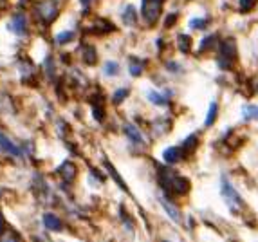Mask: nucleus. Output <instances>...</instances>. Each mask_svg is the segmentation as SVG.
<instances>
[{
  "label": "nucleus",
  "mask_w": 258,
  "mask_h": 242,
  "mask_svg": "<svg viewBox=\"0 0 258 242\" xmlns=\"http://www.w3.org/2000/svg\"><path fill=\"white\" fill-rule=\"evenodd\" d=\"M163 2L164 0H143V5H141V14L145 18L146 24H155L157 18H159L161 9H163Z\"/></svg>",
  "instance_id": "obj_1"
},
{
  "label": "nucleus",
  "mask_w": 258,
  "mask_h": 242,
  "mask_svg": "<svg viewBox=\"0 0 258 242\" xmlns=\"http://www.w3.org/2000/svg\"><path fill=\"white\" fill-rule=\"evenodd\" d=\"M222 195H224V199L231 212H233V214H239L240 208H242V199H240L239 192L231 186L230 181H226V179L222 181Z\"/></svg>",
  "instance_id": "obj_2"
},
{
  "label": "nucleus",
  "mask_w": 258,
  "mask_h": 242,
  "mask_svg": "<svg viewBox=\"0 0 258 242\" xmlns=\"http://www.w3.org/2000/svg\"><path fill=\"white\" fill-rule=\"evenodd\" d=\"M221 54H222V60H235L237 58V42L233 38H226L224 42L221 43Z\"/></svg>",
  "instance_id": "obj_3"
},
{
  "label": "nucleus",
  "mask_w": 258,
  "mask_h": 242,
  "mask_svg": "<svg viewBox=\"0 0 258 242\" xmlns=\"http://www.w3.org/2000/svg\"><path fill=\"white\" fill-rule=\"evenodd\" d=\"M184 152H183V148H179V147H170L164 150L163 157H164V161L168 163V165H175V163H179L181 159H183Z\"/></svg>",
  "instance_id": "obj_4"
},
{
  "label": "nucleus",
  "mask_w": 258,
  "mask_h": 242,
  "mask_svg": "<svg viewBox=\"0 0 258 242\" xmlns=\"http://www.w3.org/2000/svg\"><path fill=\"white\" fill-rule=\"evenodd\" d=\"M125 134H127V138L130 139V141L137 143V145L145 143V138H143V134H141V130L136 127V125H132V123L125 125Z\"/></svg>",
  "instance_id": "obj_5"
},
{
  "label": "nucleus",
  "mask_w": 258,
  "mask_h": 242,
  "mask_svg": "<svg viewBox=\"0 0 258 242\" xmlns=\"http://www.w3.org/2000/svg\"><path fill=\"white\" fill-rule=\"evenodd\" d=\"M0 148H2V150H4L5 154H9V156H14V157H20V156H22L20 148L14 147L13 143H11L9 139L5 138V136L2 132H0Z\"/></svg>",
  "instance_id": "obj_6"
},
{
  "label": "nucleus",
  "mask_w": 258,
  "mask_h": 242,
  "mask_svg": "<svg viewBox=\"0 0 258 242\" xmlns=\"http://www.w3.org/2000/svg\"><path fill=\"white\" fill-rule=\"evenodd\" d=\"M9 29L14 34H23L25 33V18L22 14H14L9 22Z\"/></svg>",
  "instance_id": "obj_7"
},
{
  "label": "nucleus",
  "mask_w": 258,
  "mask_h": 242,
  "mask_svg": "<svg viewBox=\"0 0 258 242\" xmlns=\"http://www.w3.org/2000/svg\"><path fill=\"white\" fill-rule=\"evenodd\" d=\"M172 190L177 195H184L190 190V181L186 177H174V185H172Z\"/></svg>",
  "instance_id": "obj_8"
},
{
  "label": "nucleus",
  "mask_w": 258,
  "mask_h": 242,
  "mask_svg": "<svg viewBox=\"0 0 258 242\" xmlns=\"http://www.w3.org/2000/svg\"><path fill=\"white\" fill-rule=\"evenodd\" d=\"M40 14H42L43 18L49 22V20H52L54 16H56V4L54 2H45V4H42L40 5Z\"/></svg>",
  "instance_id": "obj_9"
},
{
  "label": "nucleus",
  "mask_w": 258,
  "mask_h": 242,
  "mask_svg": "<svg viewBox=\"0 0 258 242\" xmlns=\"http://www.w3.org/2000/svg\"><path fill=\"white\" fill-rule=\"evenodd\" d=\"M161 204H163V208L166 210V214L172 217V221H175V223H181V212H179V208H175L174 204H170L166 199H161Z\"/></svg>",
  "instance_id": "obj_10"
},
{
  "label": "nucleus",
  "mask_w": 258,
  "mask_h": 242,
  "mask_svg": "<svg viewBox=\"0 0 258 242\" xmlns=\"http://www.w3.org/2000/svg\"><path fill=\"white\" fill-rule=\"evenodd\" d=\"M43 224H45V228L52 230V232H58V230H61L60 219H58L56 215H52V214H47L45 217H43Z\"/></svg>",
  "instance_id": "obj_11"
},
{
  "label": "nucleus",
  "mask_w": 258,
  "mask_h": 242,
  "mask_svg": "<svg viewBox=\"0 0 258 242\" xmlns=\"http://www.w3.org/2000/svg\"><path fill=\"white\" fill-rule=\"evenodd\" d=\"M83 62L89 63V65H94V63L98 62V54H96V49L92 45L83 47Z\"/></svg>",
  "instance_id": "obj_12"
},
{
  "label": "nucleus",
  "mask_w": 258,
  "mask_h": 242,
  "mask_svg": "<svg viewBox=\"0 0 258 242\" xmlns=\"http://www.w3.org/2000/svg\"><path fill=\"white\" fill-rule=\"evenodd\" d=\"M177 45H179V51L188 54V52L192 51V38H190L188 34H181L177 40Z\"/></svg>",
  "instance_id": "obj_13"
},
{
  "label": "nucleus",
  "mask_w": 258,
  "mask_h": 242,
  "mask_svg": "<svg viewBox=\"0 0 258 242\" xmlns=\"http://www.w3.org/2000/svg\"><path fill=\"white\" fill-rule=\"evenodd\" d=\"M199 141H197V136H188L184 139V145H183V152L184 154H192L195 148H197Z\"/></svg>",
  "instance_id": "obj_14"
},
{
  "label": "nucleus",
  "mask_w": 258,
  "mask_h": 242,
  "mask_svg": "<svg viewBox=\"0 0 258 242\" xmlns=\"http://www.w3.org/2000/svg\"><path fill=\"white\" fill-rule=\"evenodd\" d=\"M215 43H217V36L215 34H210V36H206V38H202L199 51H210V49L215 47Z\"/></svg>",
  "instance_id": "obj_15"
},
{
  "label": "nucleus",
  "mask_w": 258,
  "mask_h": 242,
  "mask_svg": "<svg viewBox=\"0 0 258 242\" xmlns=\"http://www.w3.org/2000/svg\"><path fill=\"white\" fill-rule=\"evenodd\" d=\"M217 110H219V105H217L215 101H213V103L210 105V112H208V116H206V127H211V125L215 123Z\"/></svg>",
  "instance_id": "obj_16"
},
{
  "label": "nucleus",
  "mask_w": 258,
  "mask_h": 242,
  "mask_svg": "<svg viewBox=\"0 0 258 242\" xmlns=\"http://www.w3.org/2000/svg\"><path fill=\"white\" fill-rule=\"evenodd\" d=\"M60 172L63 174V176H65V179H72V177L76 176V168H74V165H72V163H65V165L60 168Z\"/></svg>",
  "instance_id": "obj_17"
},
{
  "label": "nucleus",
  "mask_w": 258,
  "mask_h": 242,
  "mask_svg": "<svg viewBox=\"0 0 258 242\" xmlns=\"http://www.w3.org/2000/svg\"><path fill=\"white\" fill-rule=\"evenodd\" d=\"M123 18H125V22H127L128 25H134V24H136V11H134V7H132V5H128L127 9H125V14H123Z\"/></svg>",
  "instance_id": "obj_18"
},
{
  "label": "nucleus",
  "mask_w": 258,
  "mask_h": 242,
  "mask_svg": "<svg viewBox=\"0 0 258 242\" xmlns=\"http://www.w3.org/2000/svg\"><path fill=\"white\" fill-rule=\"evenodd\" d=\"M239 2H240V11H242V13H249V11L255 7V4H257V0H239Z\"/></svg>",
  "instance_id": "obj_19"
},
{
  "label": "nucleus",
  "mask_w": 258,
  "mask_h": 242,
  "mask_svg": "<svg viewBox=\"0 0 258 242\" xmlns=\"http://www.w3.org/2000/svg\"><path fill=\"white\" fill-rule=\"evenodd\" d=\"M141 72H143V65L137 62L136 58H132V65H130V74L132 76H139Z\"/></svg>",
  "instance_id": "obj_20"
},
{
  "label": "nucleus",
  "mask_w": 258,
  "mask_h": 242,
  "mask_svg": "<svg viewBox=\"0 0 258 242\" xmlns=\"http://www.w3.org/2000/svg\"><path fill=\"white\" fill-rule=\"evenodd\" d=\"M105 165H107L108 172H110V176H114V179H116V181H117V185L121 186L123 190H127V186L123 185V181H121V177L117 176V172H116V168H114V166H112V165H110V163H105Z\"/></svg>",
  "instance_id": "obj_21"
},
{
  "label": "nucleus",
  "mask_w": 258,
  "mask_h": 242,
  "mask_svg": "<svg viewBox=\"0 0 258 242\" xmlns=\"http://www.w3.org/2000/svg\"><path fill=\"white\" fill-rule=\"evenodd\" d=\"M117 63L116 62H107V65H105V74L107 76H116L117 74Z\"/></svg>",
  "instance_id": "obj_22"
},
{
  "label": "nucleus",
  "mask_w": 258,
  "mask_h": 242,
  "mask_svg": "<svg viewBox=\"0 0 258 242\" xmlns=\"http://www.w3.org/2000/svg\"><path fill=\"white\" fill-rule=\"evenodd\" d=\"M74 36V33L72 31H63V33H60V34H56V42L58 43H67L70 38Z\"/></svg>",
  "instance_id": "obj_23"
},
{
  "label": "nucleus",
  "mask_w": 258,
  "mask_h": 242,
  "mask_svg": "<svg viewBox=\"0 0 258 242\" xmlns=\"http://www.w3.org/2000/svg\"><path fill=\"white\" fill-rule=\"evenodd\" d=\"M127 94H128L127 89H119L116 92V94L112 96V98H114V103H121V101L125 100V98H127Z\"/></svg>",
  "instance_id": "obj_24"
},
{
  "label": "nucleus",
  "mask_w": 258,
  "mask_h": 242,
  "mask_svg": "<svg viewBox=\"0 0 258 242\" xmlns=\"http://www.w3.org/2000/svg\"><path fill=\"white\" fill-rule=\"evenodd\" d=\"M148 98H150L152 103H157V105H166V100H163V96L157 94V92H150L148 94Z\"/></svg>",
  "instance_id": "obj_25"
},
{
  "label": "nucleus",
  "mask_w": 258,
  "mask_h": 242,
  "mask_svg": "<svg viewBox=\"0 0 258 242\" xmlns=\"http://www.w3.org/2000/svg\"><path fill=\"white\" fill-rule=\"evenodd\" d=\"M190 25H192L193 29H204L206 27V18H195L190 22Z\"/></svg>",
  "instance_id": "obj_26"
},
{
  "label": "nucleus",
  "mask_w": 258,
  "mask_h": 242,
  "mask_svg": "<svg viewBox=\"0 0 258 242\" xmlns=\"http://www.w3.org/2000/svg\"><path fill=\"white\" fill-rule=\"evenodd\" d=\"M175 20H177V14H172V16H168V18H166V27H172V25L175 24Z\"/></svg>",
  "instance_id": "obj_27"
},
{
  "label": "nucleus",
  "mask_w": 258,
  "mask_h": 242,
  "mask_svg": "<svg viewBox=\"0 0 258 242\" xmlns=\"http://www.w3.org/2000/svg\"><path fill=\"white\" fill-rule=\"evenodd\" d=\"M2 228H4V219H2V215H0V232H2Z\"/></svg>",
  "instance_id": "obj_28"
},
{
  "label": "nucleus",
  "mask_w": 258,
  "mask_h": 242,
  "mask_svg": "<svg viewBox=\"0 0 258 242\" xmlns=\"http://www.w3.org/2000/svg\"><path fill=\"white\" fill-rule=\"evenodd\" d=\"M81 2H85V4H89V2H90V0H81Z\"/></svg>",
  "instance_id": "obj_29"
}]
</instances>
